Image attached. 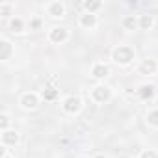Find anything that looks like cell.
I'll use <instances>...</instances> for the list:
<instances>
[{"label": "cell", "mask_w": 158, "mask_h": 158, "mask_svg": "<svg viewBox=\"0 0 158 158\" xmlns=\"http://www.w3.org/2000/svg\"><path fill=\"white\" fill-rule=\"evenodd\" d=\"M112 58H114L115 63H119V65H127V63H130V61L134 60V50H132L130 47H127V45H119L117 48H114Z\"/></svg>", "instance_id": "6da1fadb"}, {"label": "cell", "mask_w": 158, "mask_h": 158, "mask_svg": "<svg viewBox=\"0 0 158 158\" xmlns=\"http://www.w3.org/2000/svg\"><path fill=\"white\" fill-rule=\"evenodd\" d=\"M91 97H93V101H95V102L104 104V102H108V101L112 99V89H110V88H106V86H97V88H93Z\"/></svg>", "instance_id": "7a4b0ae2"}, {"label": "cell", "mask_w": 158, "mask_h": 158, "mask_svg": "<svg viewBox=\"0 0 158 158\" xmlns=\"http://www.w3.org/2000/svg\"><path fill=\"white\" fill-rule=\"evenodd\" d=\"M67 37H69V32H67V28H63V26H56V28H52L50 34H48V39H50L52 43H56V45L65 43Z\"/></svg>", "instance_id": "3957f363"}, {"label": "cell", "mask_w": 158, "mask_h": 158, "mask_svg": "<svg viewBox=\"0 0 158 158\" xmlns=\"http://www.w3.org/2000/svg\"><path fill=\"white\" fill-rule=\"evenodd\" d=\"M80 108H82V101L78 99V97H67L63 101V110L67 114H78Z\"/></svg>", "instance_id": "277c9868"}, {"label": "cell", "mask_w": 158, "mask_h": 158, "mask_svg": "<svg viewBox=\"0 0 158 158\" xmlns=\"http://www.w3.org/2000/svg\"><path fill=\"white\" fill-rule=\"evenodd\" d=\"M21 104H23V108H26V110H34V108H37V104H39V97H37L35 93H24V95L21 97Z\"/></svg>", "instance_id": "5b68a950"}, {"label": "cell", "mask_w": 158, "mask_h": 158, "mask_svg": "<svg viewBox=\"0 0 158 158\" xmlns=\"http://www.w3.org/2000/svg\"><path fill=\"white\" fill-rule=\"evenodd\" d=\"M156 69H158V65H156L154 60H143L141 65H139V73L141 74H154Z\"/></svg>", "instance_id": "8992f818"}, {"label": "cell", "mask_w": 158, "mask_h": 158, "mask_svg": "<svg viewBox=\"0 0 158 158\" xmlns=\"http://www.w3.org/2000/svg\"><path fill=\"white\" fill-rule=\"evenodd\" d=\"M80 26H84V28H88V30L95 28V26H97V15H95V13H86V15H82V17H80Z\"/></svg>", "instance_id": "52a82bcc"}, {"label": "cell", "mask_w": 158, "mask_h": 158, "mask_svg": "<svg viewBox=\"0 0 158 158\" xmlns=\"http://www.w3.org/2000/svg\"><path fill=\"white\" fill-rule=\"evenodd\" d=\"M154 93H156V89H154V86H151V84H145V86H141V88L138 89V95H139V99H143V101L152 99Z\"/></svg>", "instance_id": "ba28073f"}, {"label": "cell", "mask_w": 158, "mask_h": 158, "mask_svg": "<svg viewBox=\"0 0 158 158\" xmlns=\"http://www.w3.org/2000/svg\"><path fill=\"white\" fill-rule=\"evenodd\" d=\"M19 141V134L15 130H4L2 132V143L4 145H15Z\"/></svg>", "instance_id": "9c48e42d"}, {"label": "cell", "mask_w": 158, "mask_h": 158, "mask_svg": "<svg viewBox=\"0 0 158 158\" xmlns=\"http://www.w3.org/2000/svg\"><path fill=\"white\" fill-rule=\"evenodd\" d=\"M48 15H52V17H63L65 15V6L61 2H52L48 6Z\"/></svg>", "instance_id": "30bf717a"}, {"label": "cell", "mask_w": 158, "mask_h": 158, "mask_svg": "<svg viewBox=\"0 0 158 158\" xmlns=\"http://www.w3.org/2000/svg\"><path fill=\"white\" fill-rule=\"evenodd\" d=\"M108 73H110V69H108V65H104V63H97V65H93V69H91V74H93L95 78H104V76H108Z\"/></svg>", "instance_id": "8fae6325"}, {"label": "cell", "mask_w": 158, "mask_h": 158, "mask_svg": "<svg viewBox=\"0 0 158 158\" xmlns=\"http://www.w3.org/2000/svg\"><path fill=\"white\" fill-rule=\"evenodd\" d=\"M10 54H11V45H10V41L2 39L0 41V60H8Z\"/></svg>", "instance_id": "7c38bea8"}, {"label": "cell", "mask_w": 158, "mask_h": 158, "mask_svg": "<svg viewBox=\"0 0 158 158\" xmlns=\"http://www.w3.org/2000/svg\"><path fill=\"white\" fill-rule=\"evenodd\" d=\"M84 8H86L88 13H95L102 8V2L101 0H88V2H84Z\"/></svg>", "instance_id": "4fadbf2b"}, {"label": "cell", "mask_w": 158, "mask_h": 158, "mask_svg": "<svg viewBox=\"0 0 158 158\" xmlns=\"http://www.w3.org/2000/svg\"><path fill=\"white\" fill-rule=\"evenodd\" d=\"M152 24H154V21H152L151 15H141V19H139V28L141 30H149V28H152Z\"/></svg>", "instance_id": "5bb4252c"}, {"label": "cell", "mask_w": 158, "mask_h": 158, "mask_svg": "<svg viewBox=\"0 0 158 158\" xmlns=\"http://www.w3.org/2000/svg\"><path fill=\"white\" fill-rule=\"evenodd\" d=\"M123 26H125L127 30H134L136 26H139V21H136L132 15H128V17H125V19H123Z\"/></svg>", "instance_id": "9a60e30c"}, {"label": "cell", "mask_w": 158, "mask_h": 158, "mask_svg": "<svg viewBox=\"0 0 158 158\" xmlns=\"http://www.w3.org/2000/svg\"><path fill=\"white\" fill-rule=\"evenodd\" d=\"M58 93H60V91H58L56 88H47V89L43 91V99H45V101H54V99L58 97Z\"/></svg>", "instance_id": "2e32d148"}, {"label": "cell", "mask_w": 158, "mask_h": 158, "mask_svg": "<svg viewBox=\"0 0 158 158\" xmlns=\"http://www.w3.org/2000/svg\"><path fill=\"white\" fill-rule=\"evenodd\" d=\"M10 26H11V30L13 32H23L24 30V23L19 19V17H15V19H11V23H10Z\"/></svg>", "instance_id": "e0dca14e"}, {"label": "cell", "mask_w": 158, "mask_h": 158, "mask_svg": "<svg viewBox=\"0 0 158 158\" xmlns=\"http://www.w3.org/2000/svg\"><path fill=\"white\" fill-rule=\"evenodd\" d=\"M147 121H149V125H152V127H158V110H152V112H149V114H147Z\"/></svg>", "instance_id": "ac0fdd59"}, {"label": "cell", "mask_w": 158, "mask_h": 158, "mask_svg": "<svg viewBox=\"0 0 158 158\" xmlns=\"http://www.w3.org/2000/svg\"><path fill=\"white\" fill-rule=\"evenodd\" d=\"M8 125H10V117H8V114H2L0 115V128H2V132L8 130Z\"/></svg>", "instance_id": "d6986e66"}, {"label": "cell", "mask_w": 158, "mask_h": 158, "mask_svg": "<svg viewBox=\"0 0 158 158\" xmlns=\"http://www.w3.org/2000/svg\"><path fill=\"white\" fill-rule=\"evenodd\" d=\"M139 158H158V154H156L152 149H147V151H143V152L139 154Z\"/></svg>", "instance_id": "ffe728a7"}, {"label": "cell", "mask_w": 158, "mask_h": 158, "mask_svg": "<svg viewBox=\"0 0 158 158\" xmlns=\"http://www.w3.org/2000/svg\"><path fill=\"white\" fill-rule=\"evenodd\" d=\"M39 26H41V21H39V19H34V21L30 23V28H34V30L39 28Z\"/></svg>", "instance_id": "44dd1931"}, {"label": "cell", "mask_w": 158, "mask_h": 158, "mask_svg": "<svg viewBox=\"0 0 158 158\" xmlns=\"http://www.w3.org/2000/svg\"><path fill=\"white\" fill-rule=\"evenodd\" d=\"M0 11H2L4 15H8L10 13V6H0Z\"/></svg>", "instance_id": "7402d4cb"}, {"label": "cell", "mask_w": 158, "mask_h": 158, "mask_svg": "<svg viewBox=\"0 0 158 158\" xmlns=\"http://www.w3.org/2000/svg\"><path fill=\"white\" fill-rule=\"evenodd\" d=\"M95 158H108V156H104V154H99V156H95Z\"/></svg>", "instance_id": "603a6c76"}, {"label": "cell", "mask_w": 158, "mask_h": 158, "mask_svg": "<svg viewBox=\"0 0 158 158\" xmlns=\"http://www.w3.org/2000/svg\"><path fill=\"white\" fill-rule=\"evenodd\" d=\"M4 158H11V156H8V154H6V156H4Z\"/></svg>", "instance_id": "cb8c5ba5"}, {"label": "cell", "mask_w": 158, "mask_h": 158, "mask_svg": "<svg viewBox=\"0 0 158 158\" xmlns=\"http://www.w3.org/2000/svg\"><path fill=\"white\" fill-rule=\"evenodd\" d=\"M82 158H84V156H82Z\"/></svg>", "instance_id": "d4e9b609"}]
</instances>
